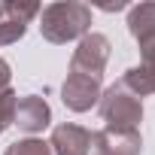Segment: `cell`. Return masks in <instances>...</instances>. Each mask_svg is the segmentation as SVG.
I'll return each instance as SVG.
<instances>
[{
	"label": "cell",
	"instance_id": "1",
	"mask_svg": "<svg viewBox=\"0 0 155 155\" xmlns=\"http://www.w3.org/2000/svg\"><path fill=\"white\" fill-rule=\"evenodd\" d=\"M88 28H91V6L79 3V0H58V3L40 9V34L55 46L82 40Z\"/></svg>",
	"mask_w": 155,
	"mask_h": 155
},
{
	"label": "cell",
	"instance_id": "2",
	"mask_svg": "<svg viewBox=\"0 0 155 155\" xmlns=\"http://www.w3.org/2000/svg\"><path fill=\"white\" fill-rule=\"evenodd\" d=\"M101 116H104L107 128L137 131V125L143 122V104H140V97H134L128 88H122L116 82L113 88H107L101 94Z\"/></svg>",
	"mask_w": 155,
	"mask_h": 155
},
{
	"label": "cell",
	"instance_id": "3",
	"mask_svg": "<svg viewBox=\"0 0 155 155\" xmlns=\"http://www.w3.org/2000/svg\"><path fill=\"white\" fill-rule=\"evenodd\" d=\"M110 49H113V46H110V40H107L104 34L88 31L79 43H76V49H73L70 70L101 79V76H104V67H107V61H110Z\"/></svg>",
	"mask_w": 155,
	"mask_h": 155
},
{
	"label": "cell",
	"instance_id": "4",
	"mask_svg": "<svg viewBox=\"0 0 155 155\" xmlns=\"http://www.w3.org/2000/svg\"><path fill=\"white\" fill-rule=\"evenodd\" d=\"M101 79L94 76H85V73H67V79L61 85V101L67 110L73 113H88L94 104H101Z\"/></svg>",
	"mask_w": 155,
	"mask_h": 155
},
{
	"label": "cell",
	"instance_id": "5",
	"mask_svg": "<svg viewBox=\"0 0 155 155\" xmlns=\"http://www.w3.org/2000/svg\"><path fill=\"white\" fill-rule=\"evenodd\" d=\"M143 152V137L140 131H116L104 128L91 134V149L88 155H140Z\"/></svg>",
	"mask_w": 155,
	"mask_h": 155
},
{
	"label": "cell",
	"instance_id": "6",
	"mask_svg": "<svg viewBox=\"0 0 155 155\" xmlns=\"http://www.w3.org/2000/svg\"><path fill=\"white\" fill-rule=\"evenodd\" d=\"M49 146H52V155H88V149H91V131L82 128V125H73V122L55 125Z\"/></svg>",
	"mask_w": 155,
	"mask_h": 155
},
{
	"label": "cell",
	"instance_id": "7",
	"mask_svg": "<svg viewBox=\"0 0 155 155\" xmlns=\"http://www.w3.org/2000/svg\"><path fill=\"white\" fill-rule=\"evenodd\" d=\"M119 85L128 88L134 97L155 94V46L152 49H140V64L131 67V70H125Z\"/></svg>",
	"mask_w": 155,
	"mask_h": 155
},
{
	"label": "cell",
	"instance_id": "8",
	"mask_svg": "<svg viewBox=\"0 0 155 155\" xmlns=\"http://www.w3.org/2000/svg\"><path fill=\"white\" fill-rule=\"evenodd\" d=\"M52 122V110L49 104L40 97V94H25L15 101V116H12V125H18L21 131L28 134H37L43 128H49Z\"/></svg>",
	"mask_w": 155,
	"mask_h": 155
},
{
	"label": "cell",
	"instance_id": "9",
	"mask_svg": "<svg viewBox=\"0 0 155 155\" xmlns=\"http://www.w3.org/2000/svg\"><path fill=\"white\" fill-rule=\"evenodd\" d=\"M128 31L140 43V49L155 46V3H137L128 9Z\"/></svg>",
	"mask_w": 155,
	"mask_h": 155
},
{
	"label": "cell",
	"instance_id": "10",
	"mask_svg": "<svg viewBox=\"0 0 155 155\" xmlns=\"http://www.w3.org/2000/svg\"><path fill=\"white\" fill-rule=\"evenodd\" d=\"M0 9H3V3H0ZM25 31H28V25H25L21 18H15V15H9V12L0 15V46L18 43V40L25 37Z\"/></svg>",
	"mask_w": 155,
	"mask_h": 155
},
{
	"label": "cell",
	"instance_id": "11",
	"mask_svg": "<svg viewBox=\"0 0 155 155\" xmlns=\"http://www.w3.org/2000/svg\"><path fill=\"white\" fill-rule=\"evenodd\" d=\"M3 155H52V146L40 137H25V140H15L12 146H6Z\"/></svg>",
	"mask_w": 155,
	"mask_h": 155
},
{
	"label": "cell",
	"instance_id": "12",
	"mask_svg": "<svg viewBox=\"0 0 155 155\" xmlns=\"http://www.w3.org/2000/svg\"><path fill=\"white\" fill-rule=\"evenodd\" d=\"M15 101L18 94L12 88H3L0 91V134H3L9 125H12V116H15Z\"/></svg>",
	"mask_w": 155,
	"mask_h": 155
},
{
	"label": "cell",
	"instance_id": "13",
	"mask_svg": "<svg viewBox=\"0 0 155 155\" xmlns=\"http://www.w3.org/2000/svg\"><path fill=\"white\" fill-rule=\"evenodd\" d=\"M3 12H9V15H15V18H21V21L28 25L34 15H40V6H37V3H15V0H6V3H3Z\"/></svg>",
	"mask_w": 155,
	"mask_h": 155
},
{
	"label": "cell",
	"instance_id": "14",
	"mask_svg": "<svg viewBox=\"0 0 155 155\" xmlns=\"http://www.w3.org/2000/svg\"><path fill=\"white\" fill-rule=\"evenodd\" d=\"M9 76H12V70H9V64L0 58V91L3 88H9Z\"/></svg>",
	"mask_w": 155,
	"mask_h": 155
},
{
	"label": "cell",
	"instance_id": "15",
	"mask_svg": "<svg viewBox=\"0 0 155 155\" xmlns=\"http://www.w3.org/2000/svg\"><path fill=\"white\" fill-rule=\"evenodd\" d=\"M101 9H107V12H119V9H128V6L122 3V0H116V3H104Z\"/></svg>",
	"mask_w": 155,
	"mask_h": 155
},
{
	"label": "cell",
	"instance_id": "16",
	"mask_svg": "<svg viewBox=\"0 0 155 155\" xmlns=\"http://www.w3.org/2000/svg\"><path fill=\"white\" fill-rule=\"evenodd\" d=\"M0 15H3V9H0Z\"/></svg>",
	"mask_w": 155,
	"mask_h": 155
}]
</instances>
